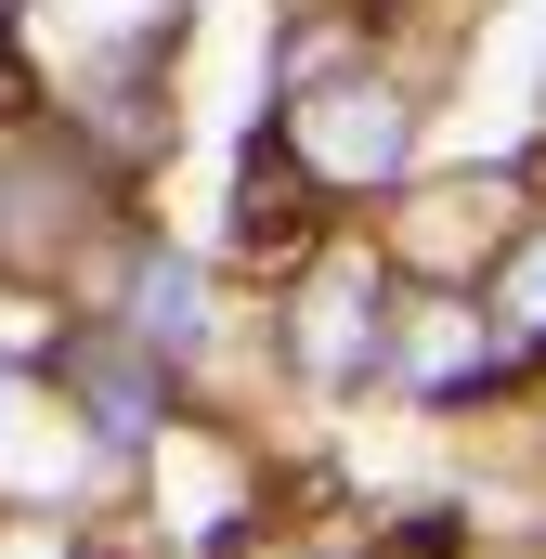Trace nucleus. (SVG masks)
<instances>
[{"instance_id": "obj_1", "label": "nucleus", "mask_w": 546, "mask_h": 559, "mask_svg": "<svg viewBox=\"0 0 546 559\" xmlns=\"http://www.w3.org/2000/svg\"><path fill=\"white\" fill-rule=\"evenodd\" d=\"M286 143L312 156V182H378V169H404V105H391L378 79H325V92L286 118Z\"/></svg>"}, {"instance_id": "obj_4", "label": "nucleus", "mask_w": 546, "mask_h": 559, "mask_svg": "<svg viewBox=\"0 0 546 559\" xmlns=\"http://www.w3.org/2000/svg\"><path fill=\"white\" fill-rule=\"evenodd\" d=\"M495 312H508V352H546V235L508 261V286H495Z\"/></svg>"}, {"instance_id": "obj_2", "label": "nucleus", "mask_w": 546, "mask_h": 559, "mask_svg": "<svg viewBox=\"0 0 546 559\" xmlns=\"http://www.w3.org/2000/svg\"><path fill=\"white\" fill-rule=\"evenodd\" d=\"M312 235V156L299 143H248V182H235V248H299Z\"/></svg>"}, {"instance_id": "obj_5", "label": "nucleus", "mask_w": 546, "mask_h": 559, "mask_svg": "<svg viewBox=\"0 0 546 559\" xmlns=\"http://www.w3.org/2000/svg\"><path fill=\"white\" fill-rule=\"evenodd\" d=\"M312 312H325V325H312V352H325V365H365V274H339Z\"/></svg>"}, {"instance_id": "obj_3", "label": "nucleus", "mask_w": 546, "mask_h": 559, "mask_svg": "<svg viewBox=\"0 0 546 559\" xmlns=\"http://www.w3.org/2000/svg\"><path fill=\"white\" fill-rule=\"evenodd\" d=\"M131 338L156 352V365H182V352L209 338V286H195L182 248H143V261H131Z\"/></svg>"}]
</instances>
